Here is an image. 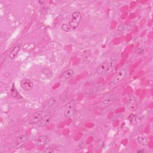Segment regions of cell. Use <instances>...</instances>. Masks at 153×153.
I'll list each match as a JSON object with an SVG mask.
<instances>
[{
  "mask_svg": "<svg viewBox=\"0 0 153 153\" xmlns=\"http://www.w3.org/2000/svg\"><path fill=\"white\" fill-rule=\"evenodd\" d=\"M108 68V62H104L100 64L96 68V73L99 75H102L105 74Z\"/></svg>",
  "mask_w": 153,
  "mask_h": 153,
  "instance_id": "8",
  "label": "cell"
},
{
  "mask_svg": "<svg viewBox=\"0 0 153 153\" xmlns=\"http://www.w3.org/2000/svg\"><path fill=\"white\" fill-rule=\"evenodd\" d=\"M51 119H52V116H51L50 112L48 111H45L44 113L42 119L37 124V126L39 127H44L46 126L50 123Z\"/></svg>",
  "mask_w": 153,
  "mask_h": 153,
  "instance_id": "4",
  "label": "cell"
},
{
  "mask_svg": "<svg viewBox=\"0 0 153 153\" xmlns=\"http://www.w3.org/2000/svg\"><path fill=\"white\" fill-rule=\"evenodd\" d=\"M82 16H81V13L79 12H74L72 14V19L69 22V25L72 29H75L78 26Z\"/></svg>",
  "mask_w": 153,
  "mask_h": 153,
  "instance_id": "1",
  "label": "cell"
},
{
  "mask_svg": "<svg viewBox=\"0 0 153 153\" xmlns=\"http://www.w3.org/2000/svg\"><path fill=\"white\" fill-rule=\"evenodd\" d=\"M114 102V99L112 98H108L104 100L100 104L99 107L100 108H105L111 105Z\"/></svg>",
  "mask_w": 153,
  "mask_h": 153,
  "instance_id": "14",
  "label": "cell"
},
{
  "mask_svg": "<svg viewBox=\"0 0 153 153\" xmlns=\"http://www.w3.org/2000/svg\"><path fill=\"white\" fill-rule=\"evenodd\" d=\"M48 141V138L46 135H41L37 138L35 141V144L37 147L43 146L46 144Z\"/></svg>",
  "mask_w": 153,
  "mask_h": 153,
  "instance_id": "10",
  "label": "cell"
},
{
  "mask_svg": "<svg viewBox=\"0 0 153 153\" xmlns=\"http://www.w3.org/2000/svg\"><path fill=\"white\" fill-rule=\"evenodd\" d=\"M56 104V99L55 98H52L46 102V103L42 107L41 109H42L44 112L48 111L50 108L53 107Z\"/></svg>",
  "mask_w": 153,
  "mask_h": 153,
  "instance_id": "11",
  "label": "cell"
},
{
  "mask_svg": "<svg viewBox=\"0 0 153 153\" xmlns=\"http://www.w3.org/2000/svg\"><path fill=\"white\" fill-rule=\"evenodd\" d=\"M20 86H21V87L24 90L26 91H29L33 89L34 87V83L30 80L24 79L21 81V82H20Z\"/></svg>",
  "mask_w": 153,
  "mask_h": 153,
  "instance_id": "7",
  "label": "cell"
},
{
  "mask_svg": "<svg viewBox=\"0 0 153 153\" xmlns=\"http://www.w3.org/2000/svg\"><path fill=\"white\" fill-rule=\"evenodd\" d=\"M74 71L73 69H68L64 73V76L65 78L68 79L74 75Z\"/></svg>",
  "mask_w": 153,
  "mask_h": 153,
  "instance_id": "16",
  "label": "cell"
},
{
  "mask_svg": "<svg viewBox=\"0 0 153 153\" xmlns=\"http://www.w3.org/2000/svg\"><path fill=\"white\" fill-rule=\"evenodd\" d=\"M117 64V60L116 59H112L108 63V68L107 73H111L114 71Z\"/></svg>",
  "mask_w": 153,
  "mask_h": 153,
  "instance_id": "13",
  "label": "cell"
},
{
  "mask_svg": "<svg viewBox=\"0 0 153 153\" xmlns=\"http://www.w3.org/2000/svg\"><path fill=\"white\" fill-rule=\"evenodd\" d=\"M28 136L26 135H23L20 136L16 140V142L15 143V145H14V149H19L20 148H22L24 144L26 143V141L28 139Z\"/></svg>",
  "mask_w": 153,
  "mask_h": 153,
  "instance_id": "6",
  "label": "cell"
},
{
  "mask_svg": "<svg viewBox=\"0 0 153 153\" xmlns=\"http://www.w3.org/2000/svg\"><path fill=\"white\" fill-rule=\"evenodd\" d=\"M11 95L13 97V98H21V96H20V94L19 93L18 91L16 89V88L13 86L11 90Z\"/></svg>",
  "mask_w": 153,
  "mask_h": 153,
  "instance_id": "17",
  "label": "cell"
},
{
  "mask_svg": "<svg viewBox=\"0 0 153 153\" xmlns=\"http://www.w3.org/2000/svg\"><path fill=\"white\" fill-rule=\"evenodd\" d=\"M53 151H54V150L52 148H47V150L45 151V152H52Z\"/></svg>",
  "mask_w": 153,
  "mask_h": 153,
  "instance_id": "22",
  "label": "cell"
},
{
  "mask_svg": "<svg viewBox=\"0 0 153 153\" xmlns=\"http://www.w3.org/2000/svg\"><path fill=\"white\" fill-rule=\"evenodd\" d=\"M136 116L133 114H131L129 116V119L130 121L132 124H136Z\"/></svg>",
  "mask_w": 153,
  "mask_h": 153,
  "instance_id": "18",
  "label": "cell"
},
{
  "mask_svg": "<svg viewBox=\"0 0 153 153\" xmlns=\"http://www.w3.org/2000/svg\"><path fill=\"white\" fill-rule=\"evenodd\" d=\"M75 105L76 103L75 100L71 101L68 104H66L64 111V116L65 118H69L74 115L75 109Z\"/></svg>",
  "mask_w": 153,
  "mask_h": 153,
  "instance_id": "2",
  "label": "cell"
},
{
  "mask_svg": "<svg viewBox=\"0 0 153 153\" xmlns=\"http://www.w3.org/2000/svg\"><path fill=\"white\" fill-rule=\"evenodd\" d=\"M125 29V26L124 24H121L118 27V30H119V31H120V32L123 31Z\"/></svg>",
  "mask_w": 153,
  "mask_h": 153,
  "instance_id": "20",
  "label": "cell"
},
{
  "mask_svg": "<svg viewBox=\"0 0 153 153\" xmlns=\"http://www.w3.org/2000/svg\"><path fill=\"white\" fill-rule=\"evenodd\" d=\"M136 51H137V52L138 51V52H139V53H138V54H141V55H142V54H144V50H143L141 49V48L138 49Z\"/></svg>",
  "mask_w": 153,
  "mask_h": 153,
  "instance_id": "21",
  "label": "cell"
},
{
  "mask_svg": "<svg viewBox=\"0 0 153 153\" xmlns=\"http://www.w3.org/2000/svg\"><path fill=\"white\" fill-rule=\"evenodd\" d=\"M20 49V45L19 43H17L11 51V52L10 53L9 57L10 59H15L17 56L19 51Z\"/></svg>",
  "mask_w": 153,
  "mask_h": 153,
  "instance_id": "12",
  "label": "cell"
},
{
  "mask_svg": "<svg viewBox=\"0 0 153 153\" xmlns=\"http://www.w3.org/2000/svg\"><path fill=\"white\" fill-rule=\"evenodd\" d=\"M127 72L126 68H121L118 73L116 74V75L113 78V81H112V84L113 85L117 84L122 80H123L127 76Z\"/></svg>",
  "mask_w": 153,
  "mask_h": 153,
  "instance_id": "3",
  "label": "cell"
},
{
  "mask_svg": "<svg viewBox=\"0 0 153 153\" xmlns=\"http://www.w3.org/2000/svg\"><path fill=\"white\" fill-rule=\"evenodd\" d=\"M61 28H62V30H64L65 32H69L71 28L70 27V26L69 25V24H63L62 25V26H61Z\"/></svg>",
  "mask_w": 153,
  "mask_h": 153,
  "instance_id": "19",
  "label": "cell"
},
{
  "mask_svg": "<svg viewBox=\"0 0 153 153\" xmlns=\"http://www.w3.org/2000/svg\"><path fill=\"white\" fill-rule=\"evenodd\" d=\"M44 112L42 109H39L33 115V116L30 118V123L32 125L37 124L38 122L42 119L43 114Z\"/></svg>",
  "mask_w": 153,
  "mask_h": 153,
  "instance_id": "5",
  "label": "cell"
},
{
  "mask_svg": "<svg viewBox=\"0 0 153 153\" xmlns=\"http://www.w3.org/2000/svg\"><path fill=\"white\" fill-rule=\"evenodd\" d=\"M144 150H140V151H138V152H144Z\"/></svg>",
  "mask_w": 153,
  "mask_h": 153,
  "instance_id": "23",
  "label": "cell"
},
{
  "mask_svg": "<svg viewBox=\"0 0 153 153\" xmlns=\"http://www.w3.org/2000/svg\"><path fill=\"white\" fill-rule=\"evenodd\" d=\"M127 107L128 109L131 111H134L137 109L138 103L135 98L132 97L129 99L127 104Z\"/></svg>",
  "mask_w": 153,
  "mask_h": 153,
  "instance_id": "9",
  "label": "cell"
},
{
  "mask_svg": "<svg viewBox=\"0 0 153 153\" xmlns=\"http://www.w3.org/2000/svg\"><path fill=\"white\" fill-rule=\"evenodd\" d=\"M137 142L138 143L142 146H147L148 145V141L147 138L142 137V136H139L137 138Z\"/></svg>",
  "mask_w": 153,
  "mask_h": 153,
  "instance_id": "15",
  "label": "cell"
}]
</instances>
